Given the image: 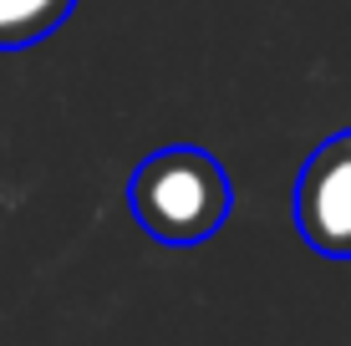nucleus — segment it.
<instances>
[{
    "label": "nucleus",
    "instance_id": "nucleus-3",
    "mask_svg": "<svg viewBox=\"0 0 351 346\" xmlns=\"http://www.w3.org/2000/svg\"><path fill=\"white\" fill-rule=\"evenodd\" d=\"M77 0H0V51H26L66 26Z\"/></svg>",
    "mask_w": 351,
    "mask_h": 346
},
{
    "label": "nucleus",
    "instance_id": "nucleus-1",
    "mask_svg": "<svg viewBox=\"0 0 351 346\" xmlns=\"http://www.w3.org/2000/svg\"><path fill=\"white\" fill-rule=\"evenodd\" d=\"M128 209L148 240L189 249L224 230L229 209H234V188H229V173L214 153L173 143V148L148 153L132 169Z\"/></svg>",
    "mask_w": 351,
    "mask_h": 346
},
{
    "label": "nucleus",
    "instance_id": "nucleus-2",
    "mask_svg": "<svg viewBox=\"0 0 351 346\" xmlns=\"http://www.w3.org/2000/svg\"><path fill=\"white\" fill-rule=\"evenodd\" d=\"M295 230L316 255L351 260V127L306 158L295 184Z\"/></svg>",
    "mask_w": 351,
    "mask_h": 346
}]
</instances>
